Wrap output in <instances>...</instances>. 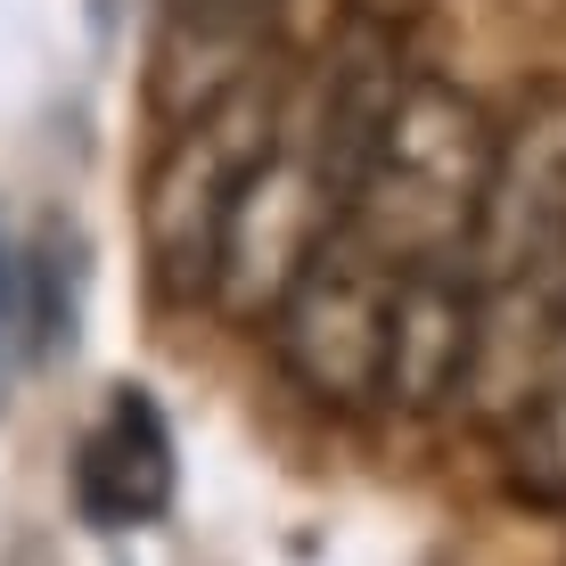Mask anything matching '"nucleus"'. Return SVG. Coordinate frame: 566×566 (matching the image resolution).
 <instances>
[{"label": "nucleus", "mask_w": 566, "mask_h": 566, "mask_svg": "<svg viewBox=\"0 0 566 566\" xmlns=\"http://www.w3.org/2000/svg\"><path fill=\"white\" fill-rule=\"evenodd\" d=\"M484 172H493V124H484V107L460 83L411 66V83H402L395 115H386L337 230H354L369 255L395 263V271L468 263Z\"/></svg>", "instance_id": "obj_1"}, {"label": "nucleus", "mask_w": 566, "mask_h": 566, "mask_svg": "<svg viewBox=\"0 0 566 566\" xmlns=\"http://www.w3.org/2000/svg\"><path fill=\"white\" fill-rule=\"evenodd\" d=\"M280 140V107L263 83H247L239 99L206 107L198 124L172 132L165 165L148 181V255L172 304L213 296V263H222V222L239 206L247 172L263 165V148Z\"/></svg>", "instance_id": "obj_2"}, {"label": "nucleus", "mask_w": 566, "mask_h": 566, "mask_svg": "<svg viewBox=\"0 0 566 566\" xmlns=\"http://www.w3.org/2000/svg\"><path fill=\"white\" fill-rule=\"evenodd\" d=\"M386 304L395 263H378L354 230H328L271 312V354L321 411H361L386 378Z\"/></svg>", "instance_id": "obj_3"}, {"label": "nucleus", "mask_w": 566, "mask_h": 566, "mask_svg": "<svg viewBox=\"0 0 566 566\" xmlns=\"http://www.w3.org/2000/svg\"><path fill=\"white\" fill-rule=\"evenodd\" d=\"M476 287H558L566 280V83L525 91L493 124V172L468 230Z\"/></svg>", "instance_id": "obj_4"}, {"label": "nucleus", "mask_w": 566, "mask_h": 566, "mask_svg": "<svg viewBox=\"0 0 566 566\" xmlns=\"http://www.w3.org/2000/svg\"><path fill=\"white\" fill-rule=\"evenodd\" d=\"M337 189H328L321 156H312L304 124H280V140L263 148V165L247 172L239 206L222 222V263H213V304L239 321H271L280 296L296 287L312 247L337 230Z\"/></svg>", "instance_id": "obj_5"}, {"label": "nucleus", "mask_w": 566, "mask_h": 566, "mask_svg": "<svg viewBox=\"0 0 566 566\" xmlns=\"http://www.w3.org/2000/svg\"><path fill=\"white\" fill-rule=\"evenodd\" d=\"M484 345V287L468 263H411L395 271V304H386V378L378 402L395 411H443L468 395Z\"/></svg>", "instance_id": "obj_6"}, {"label": "nucleus", "mask_w": 566, "mask_h": 566, "mask_svg": "<svg viewBox=\"0 0 566 566\" xmlns=\"http://www.w3.org/2000/svg\"><path fill=\"white\" fill-rule=\"evenodd\" d=\"M74 493L99 525H140L172 501V436L140 386H124L107 402V419L91 427L83 460H74Z\"/></svg>", "instance_id": "obj_7"}, {"label": "nucleus", "mask_w": 566, "mask_h": 566, "mask_svg": "<svg viewBox=\"0 0 566 566\" xmlns=\"http://www.w3.org/2000/svg\"><path fill=\"white\" fill-rule=\"evenodd\" d=\"M501 460H510V493L534 510H566V321L542 361V386L501 419Z\"/></svg>", "instance_id": "obj_8"}, {"label": "nucleus", "mask_w": 566, "mask_h": 566, "mask_svg": "<svg viewBox=\"0 0 566 566\" xmlns=\"http://www.w3.org/2000/svg\"><path fill=\"white\" fill-rule=\"evenodd\" d=\"M172 17H206V25H263L271 0H172Z\"/></svg>", "instance_id": "obj_9"}]
</instances>
